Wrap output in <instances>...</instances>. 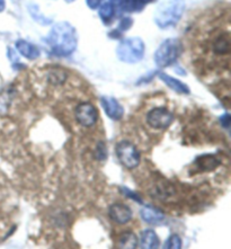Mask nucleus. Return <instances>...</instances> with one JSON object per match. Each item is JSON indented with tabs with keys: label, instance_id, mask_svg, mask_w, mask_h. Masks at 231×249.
Wrapping results in <instances>:
<instances>
[{
	"label": "nucleus",
	"instance_id": "1",
	"mask_svg": "<svg viewBox=\"0 0 231 249\" xmlns=\"http://www.w3.org/2000/svg\"><path fill=\"white\" fill-rule=\"evenodd\" d=\"M50 44L58 55H69L76 50L78 37L76 30L68 23H59L50 33Z\"/></svg>",
	"mask_w": 231,
	"mask_h": 249
},
{
	"label": "nucleus",
	"instance_id": "2",
	"mask_svg": "<svg viewBox=\"0 0 231 249\" xmlns=\"http://www.w3.org/2000/svg\"><path fill=\"white\" fill-rule=\"evenodd\" d=\"M116 54L123 62L137 63L144 54V43L141 38L132 37L123 40L116 49Z\"/></svg>",
	"mask_w": 231,
	"mask_h": 249
},
{
	"label": "nucleus",
	"instance_id": "3",
	"mask_svg": "<svg viewBox=\"0 0 231 249\" xmlns=\"http://www.w3.org/2000/svg\"><path fill=\"white\" fill-rule=\"evenodd\" d=\"M184 12L183 0H173L165 6H161L156 13L155 20L159 27L166 28L178 22Z\"/></svg>",
	"mask_w": 231,
	"mask_h": 249
},
{
	"label": "nucleus",
	"instance_id": "4",
	"mask_svg": "<svg viewBox=\"0 0 231 249\" xmlns=\"http://www.w3.org/2000/svg\"><path fill=\"white\" fill-rule=\"evenodd\" d=\"M183 46L179 40L177 38H169L166 40L159 46L157 51L155 53V61L157 66L165 68L173 65L174 62L178 59V56L182 53Z\"/></svg>",
	"mask_w": 231,
	"mask_h": 249
},
{
	"label": "nucleus",
	"instance_id": "5",
	"mask_svg": "<svg viewBox=\"0 0 231 249\" xmlns=\"http://www.w3.org/2000/svg\"><path fill=\"white\" fill-rule=\"evenodd\" d=\"M116 156L120 162L127 169H133L140 163V152L129 141H121L116 145Z\"/></svg>",
	"mask_w": 231,
	"mask_h": 249
},
{
	"label": "nucleus",
	"instance_id": "6",
	"mask_svg": "<svg viewBox=\"0 0 231 249\" xmlns=\"http://www.w3.org/2000/svg\"><path fill=\"white\" fill-rule=\"evenodd\" d=\"M174 121L172 112L165 107H156L148 113L147 122L154 129H167Z\"/></svg>",
	"mask_w": 231,
	"mask_h": 249
},
{
	"label": "nucleus",
	"instance_id": "7",
	"mask_svg": "<svg viewBox=\"0 0 231 249\" xmlns=\"http://www.w3.org/2000/svg\"><path fill=\"white\" fill-rule=\"evenodd\" d=\"M76 119L83 126H92L96 123L98 117L97 109L89 103H81L77 106L76 112H74Z\"/></svg>",
	"mask_w": 231,
	"mask_h": 249
},
{
	"label": "nucleus",
	"instance_id": "8",
	"mask_svg": "<svg viewBox=\"0 0 231 249\" xmlns=\"http://www.w3.org/2000/svg\"><path fill=\"white\" fill-rule=\"evenodd\" d=\"M108 215L117 225H125L132 219L133 212L129 206L122 203H114L109 206Z\"/></svg>",
	"mask_w": 231,
	"mask_h": 249
},
{
	"label": "nucleus",
	"instance_id": "9",
	"mask_svg": "<svg viewBox=\"0 0 231 249\" xmlns=\"http://www.w3.org/2000/svg\"><path fill=\"white\" fill-rule=\"evenodd\" d=\"M140 214L141 218L143 219L145 222L152 226L161 225L163 220H165V213L151 205H144L143 208L140 210Z\"/></svg>",
	"mask_w": 231,
	"mask_h": 249
},
{
	"label": "nucleus",
	"instance_id": "10",
	"mask_svg": "<svg viewBox=\"0 0 231 249\" xmlns=\"http://www.w3.org/2000/svg\"><path fill=\"white\" fill-rule=\"evenodd\" d=\"M102 105L109 119L115 120V121L122 119L124 109L122 107V105H121L115 98L102 97Z\"/></svg>",
	"mask_w": 231,
	"mask_h": 249
},
{
	"label": "nucleus",
	"instance_id": "11",
	"mask_svg": "<svg viewBox=\"0 0 231 249\" xmlns=\"http://www.w3.org/2000/svg\"><path fill=\"white\" fill-rule=\"evenodd\" d=\"M230 35L228 32L227 33H221L215 37L213 41L212 49L215 54L219 55H228L230 53Z\"/></svg>",
	"mask_w": 231,
	"mask_h": 249
},
{
	"label": "nucleus",
	"instance_id": "12",
	"mask_svg": "<svg viewBox=\"0 0 231 249\" xmlns=\"http://www.w3.org/2000/svg\"><path fill=\"white\" fill-rule=\"evenodd\" d=\"M139 245L141 249H158L160 246V239L154 230L147 229L142 232Z\"/></svg>",
	"mask_w": 231,
	"mask_h": 249
},
{
	"label": "nucleus",
	"instance_id": "13",
	"mask_svg": "<svg viewBox=\"0 0 231 249\" xmlns=\"http://www.w3.org/2000/svg\"><path fill=\"white\" fill-rule=\"evenodd\" d=\"M16 48L20 52V54L24 55L25 58L27 59L35 60L36 58H38V55H40V51H38L36 46H34L33 44L28 43V42L24 40L17 41Z\"/></svg>",
	"mask_w": 231,
	"mask_h": 249
},
{
	"label": "nucleus",
	"instance_id": "14",
	"mask_svg": "<svg viewBox=\"0 0 231 249\" xmlns=\"http://www.w3.org/2000/svg\"><path fill=\"white\" fill-rule=\"evenodd\" d=\"M159 78L165 83L167 86L169 88H172L173 90H175L177 92H180V94H188L190 92V89H188V87L186 85L183 84L182 81L175 79V78L168 76V74L166 73H159Z\"/></svg>",
	"mask_w": 231,
	"mask_h": 249
},
{
	"label": "nucleus",
	"instance_id": "15",
	"mask_svg": "<svg viewBox=\"0 0 231 249\" xmlns=\"http://www.w3.org/2000/svg\"><path fill=\"white\" fill-rule=\"evenodd\" d=\"M139 245V239L136 233L133 232H124L120 237L117 246L119 249H137Z\"/></svg>",
	"mask_w": 231,
	"mask_h": 249
},
{
	"label": "nucleus",
	"instance_id": "16",
	"mask_svg": "<svg viewBox=\"0 0 231 249\" xmlns=\"http://www.w3.org/2000/svg\"><path fill=\"white\" fill-rule=\"evenodd\" d=\"M197 163L201 167V169L212 170L219 165V161L213 156H203L197 160Z\"/></svg>",
	"mask_w": 231,
	"mask_h": 249
},
{
	"label": "nucleus",
	"instance_id": "17",
	"mask_svg": "<svg viewBox=\"0 0 231 249\" xmlns=\"http://www.w3.org/2000/svg\"><path fill=\"white\" fill-rule=\"evenodd\" d=\"M163 249H182V239L178 234H172L166 240Z\"/></svg>",
	"mask_w": 231,
	"mask_h": 249
},
{
	"label": "nucleus",
	"instance_id": "18",
	"mask_svg": "<svg viewBox=\"0 0 231 249\" xmlns=\"http://www.w3.org/2000/svg\"><path fill=\"white\" fill-rule=\"evenodd\" d=\"M96 158L99 161H104L107 158V148H106L104 142H98L96 145Z\"/></svg>",
	"mask_w": 231,
	"mask_h": 249
},
{
	"label": "nucleus",
	"instance_id": "19",
	"mask_svg": "<svg viewBox=\"0 0 231 249\" xmlns=\"http://www.w3.org/2000/svg\"><path fill=\"white\" fill-rule=\"evenodd\" d=\"M67 76L65 73L60 72V71H53L50 76V83L54 84V85H60L62 83H65Z\"/></svg>",
	"mask_w": 231,
	"mask_h": 249
},
{
	"label": "nucleus",
	"instance_id": "20",
	"mask_svg": "<svg viewBox=\"0 0 231 249\" xmlns=\"http://www.w3.org/2000/svg\"><path fill=\"white\" fill-rule=\"evenodd\" d=\"M99 15H101L102 18H104V19L111 18V17L113 16L112 6L109 5V3H105V5H103L101 7V9H99Z\"/></svg>",
	"mask_w": 231,
	"mask_h": 249
},
{
	"label": "nucleus",
	"instance_id": "21",
	"mask_svg": "<svg viewBox=\"0 0 231 249\" xmlns=\"http://www.w3.org/2000/svg\"><path fill=\"white\" fill-rule=\"evenodd\" d=\"M131 24H132V22H131V19L125 18L124 20H122V23H121V25H120V30H121V31H126V30H129L130 26H131Z\"/></svg>",
	"mask_w": 231,
	"mask_h": 249
},
{
	"label": "nucleus",
	"instance_id": "22",
	"mask_svg": "<svg viewBox=\"0 0 231 249\" xmlns=\"http://www.w3.org/2000/svg\"><path fill=\"white\" fill-rule=\"evenodd\" d=\"M221 121H222V124H223V125H225L226 127H228V126H229V123H230V116H229V115H225V116H222Z\"/></svg>",
	"mask_w": 231,
	"mask_h": 249
},
{
	"label": "nucleus",
	"instance_id": "23",
	"mask_svg": "<svg viewBox=\"0 0 231 249\" xmlns=\"http://www.w3.org/2000/svg\"><path fill=\"white\" fill-rule=\"evenodd\" d=\"M98 3H99V0H88V5H89V7L90 8H96V7L98 6Z\"/></svg>",
	"mask_w": 231,
	"mask_h": 249
},
{
	"label": "nucleus",
	"instance_id": "24",
	"mask_svg": "<svg viewBox=\"0 0 231 249\" xmlns=\"http://www.w3.org/2000/svg\"><path fill=\"white\" fill-rule=\"evenodd\" d=\"M3 6H5L3 5V0H0V12L3 9Z\"/></svg>",
	"mask_w": 231,
	"mask_h": 249
},
{
	"label": "nucleus",
	"instance_id": "25",
	"mask_svg": "<svg viewBox=\"0 0 231 249\" xmlns=\"http://www.w3.org/2000/svg\"><path fill=\"white\" fill-rule=\"evenodd\" d=\"M144 1H147V0H144Z\"/></svg>",
	"mask_w": 231,
	"mask_h": 249
}]
</instances>
